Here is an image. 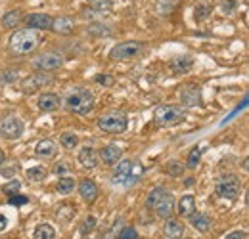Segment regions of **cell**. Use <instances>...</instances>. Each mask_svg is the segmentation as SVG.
<instances>
[{
    "label": "cell",
    "mask_w": 249,
    "mask_h": 239,
    "mask_svg": "<svg viewBox=\"0 0 249 239\" xmlns=\"http://www.w3.org/2000/svg\"><path fill=\"white\" fill-rule=\"evenodd\" d=\"M8 203H10V205H14V207H19V205L23 207L25 203H29V197H27V195H23V193H16V195H12V197L8 199Z\"/></svg>",
    "instance_id": "8d00e7d4"
},
{
    "label": "cell",
    "mask_w": 249,
    "mask_h": 239,
    "mask_svg": "<svg viewBox=\"0 0 249 239\" xmlns=\"http://www.w3.org/2000/svg\"><path fill=\"white\" fill-rule=\"evenodd\" d=\"M117 239H140V238H138V234H136V230L132 226H126V228L121 230V234H119Z\"/></svg>",
    "instance_id": "74e56055"
},
{
    "label": "cell",
    "mask_w": 249,
    "mask_h": 239,
    "mask_svg": "<svg viewBox=\"0 0 249 239\" xmlns=\"http://www.w3.org/2000/svg\"><path fill=\"white\" fill-rule=\"evenodd\" d=\"M224 239H248V234L242 230H236V232H230Z\"/></svg>",
    "instance_id": "b9f144b4"
},
{
    "label": "cell",
    "mask_w": 249,
    "mask_h": 239,
    "mask_svg": "<svg viewBox=\"0 0 249 239\" xmlns=\"http://www.w3.org/2000/svg\"><path fill=\"white\" fill-rule=\"evenodd\" d=\"M92 6L94 12H107L113 6V0H87Z\"/></svg>",
    "instance_id": "4dcf8cb0"
},
{
    "label": "cell",
    "mask_w": 249,
    "mask_h": 239,
    "mask_svg": "<svg viewBox=\"0 0 249 239\" xmlns=\"http://www.w3.org/2000/svg\"><path fill=\"white\" fill-rule=\"evenodd\" d=\"M62 65L63 56L58 52H46V54H40L38 58L33 60V67L38 73H52V71H58Z\"/></svg>",
    "instance_id": "ba28073f"
},
{
    "label": "cell",
    "mask_w": 249,
    "mask_h": 239,
    "mask_svg": "<svg viewBox=\"0 0 249 239\" xmlns=\"http://www.w3.org/2000/svg\"><path fill=\"white\" fill-rule=\"evenodd\" d=\"M94 228H96V218L94 216H87L85 222H83V226H81V234L83 236H89Z\"/></svg>",
    "instance_id": "e575fe53"
},
{
    "label": "cell",
    "mask_w": 249,
    "mask_h": 239,
    "mask_svg": "<svg viewBox=\"0 0 249 239\" xmlns=\"http://www.w3.org/2000/svg\"><path fill=\"white\" fill-rule=\"evenodd\" d=\"M75 29V21L71 19V17H56L54 19V25H52V31L54 33H58V34H69V33H73Z\"/></svg>",
    "instance_id": "7402d4cb"
},
{
    "label": "cell",
    "mask_w": 249,
    "mask_h": 239,
    "mask_svg": "<svg viewBox=\"0 0 249 239\" xmlns=\"http://www.w3.org/2000/svg\"><path fill=\"white\" fill-rule=\"evenodd\" d=\"M190 224H192L197 232L205 234V232H209V230H211L213 220H211V216H207V214H203V212H194V214L190 216Z\"/></svg>",
    "instance_id": "d6986e66"
},
{
    "label": "cell",
    "mask_w": 249,
    "mask_h": 239,
    "mask_svg": "<svg viewBox=\"0 0 249 239\" xmlns=\"http://www.w3.org/2000/svg\"><path fill=\"white\" fill-rule=\"evenodd\" d=\"M163 234L169 239H178L182 234H184V224L175 220V218H169L167 224L163 226Z\"/></svg>",
    "instance_id": "ffe728a7"
},
{
    "label": "cell",
    "mask_w": 249,
    "mask_h": 239,
    "mask_svg": "<svg viewBox=\"0 0 249 239\" xmlns=\"http://www.w3.org/2000/svg\"><path fill=\"white\" fill-rule=\"evenodd\" d=\"M215 191H217L218 197L234 201V199H238V197H240L242 184H240V180L236 178L234 174H224V176H220V178H218L217 186H215Z\"/></svg>",
    "instance_id": "277c9868"
},
{
    "label": "cell",
    "mask_w": 249,
    "mask_h": 239,
    "mask_svg": "<svg viewBox=\"0 0 249 239\" xmlns=\"http://www.w3.org/2000/svg\"><path fill=\"white\" fill-rule=\"evenodd\" d=\"M94 107V94L87 88L71 90L65 98V109L77 115H87Z\"/></svg>",
    "instance_id": "7a4b0ae2"
},
{
    "label": "cell",
    "mask_w": 249,
    "mask_h": 239,
    "mask_svg": "<svg viewBox=\"0 0 249 239\" xmlns=\"http://www.w3.org/2000/svg\"><path fill=\"white\" fill-rule=\"evenodd\" d=\"M177 4H178V0H157L156 2L157 14L169 16V14H173V10L177 8Z\"/></svg>",
    "instance_id": "83f0119b"
},
{
    "label": "cell",
    "mask_w": 249,
    "mask_h": 239,
    "mask_svg": "<svg viewBox=\"0 0 249 239\" xmlns=\"http://www.w3.org/2000/svg\"><path fill=\"white\" fill-rule=\"evenodd\" d=\"M35 153L40 159H54L58 155V144L54 140H40L35 146Z\"/></svg>",
    "instance_id": "5bb4252c"
},
{
    "label": "cell",
    "mask_w": 249,
    "mask_h": 239,
    "mask_svg": "<svg viewBox=\"0 0 249 239\" xmlns=\"http://www.w3.org/2000/svg\"><path fill=\"white\" fill-rule=\"evenodd\" d=\"M209 14H211V8H209L207 4L196 6V19H197V21H203L205 17H209Z\"/></svg>",
    "instance_id": "d590c367"
},
{
    "label": "cell",
    "mask_w": 249,
    "mask_h": 239,
    "mask_svg": "<svg viewBox=\"0 0 249 239\" xmlns=\"http://www.w3.org/2000/svg\"><path fill=\"white\" fill-rule=\"evenodd\" d=\"M19 188H21L19 180H12V182H8L6 186H2V191H4V193H8V195L12 197V195L19 193Z\"/></svg>",
    "instance_id": "836d02e7"
},
{
    "label": "cell",
    "mask_w": 249,
    "mask_h": 239,
    "mask_svg": "<svg viewBox=\"0 0 249 239\" xmlns=\"http://www.w3.org/2000/svg\"><path fill=\"white\" fill-rule=\"evenodd\" d=\"M98 155H100V159H102L106 165H115V163H119L121 157H123V148H119V146H115V144H109V146H106L104 150L100 151Z\"/></svg>",
    "instance_id": "2e32d148"
},
{
    "label": "cell",
    "mask_w": 249,
    "mask_h": 239,
    "mask_svg": "<svg viewBox=\"0 0 249 239\" xmlns=\"http://www.w3.org/2000/svg\"><path fill=\"white\" fill-rule=\"evenodd\" d=\"M27 178L33 180V182H40V180L46 178V169L44 167H31L27 171Z\"/></svg>",
    "instance_id": "1f68e13d"
},
{
    "label": "cell",
    "mask_w": 249,
    "mask_h": 239,
    "mask_svg": "<svg viewBox=\"0 0 249 239\" xmlns=\"http://www.w3.org/2000/svg\"><path fill=\"white\" fill-rule=\"evenodd\" d=\"M167 193H169V191H167L165 188H154V189L148 193V197H146V207H148V209H154Z\"/></svg>",
    "instance_id": "d4e9b609"
},
{
    "label": "cell",
    "mask_w": 249,
    "mask_h": 239,
    "mask_svg": "<svg viewBox=\"0 0 249 239\" xmlns=\"http://www.w3.org/2000/svg\"><path fill=\"white\" fill-rule=\"evenodd\" d=\"M21 19H23V16H21L19 10H10V12L4 14V17H2V25H4L6 29H16V27L21 23Z\"/></svg>",
    "instance_id": "cb8c5ba5"
},
{
    "label": "cell",
    "mask_w": 249,
    "mask_h": 239,
    "mask_svg": "<svg viewBox=\"0 0 249 239\" xmlns=\"http://www.w3.org/2000/svg\"><path fill=\"white\" fill-rule=\"evenodd\" d=\"M50 83H52V77L48 73H33L27 79L21 81V86L19 88H21L23 94H35L38 88L48 86Z\"/></svg>",
    "instance_id": "9c48e42d"
},
{
    "label": "cell",
    "mask_w": 249,
    "mask_h": 239,
    "mask_svg": "<svg viewBox=\"0 0 249 239\" xmlns=\"http://www.w3.org/2000/svg\"><path fill=\"white\" fill-rule=\"evenodd\" d=\"M94 81L100 83V85H104V86H113V83H115V79L109 77V75H96Z\"/></svg>",
    "instance_id": "f35d334b"
},
{
    "label": "cell",
    "mask_w": 249,
    "mask_h": 239,
    "mask_svg": "<svg viewBox=\"0 0 249 239\" xmlns=\"http://www.w3.org/2000/svg\"><path fill=\"white\" fill-rule=\"evenodd\" d=\"M154 209H156V214L159 216V218L169 220V218L173 216V212H175V197H173L171 193H167Z\"/></svg>",
    "instance_id": "9a60e30c"
},
{
    "label": "cell",
    "mask_w": 249,
    "mask_h": 239,
    "mask_svg": "<svg viewBox=\"0 0 249 239\" xmlns=\"http://www.w3.org/2000/svg\"><path fill=\"white\" fill-rule=\"evenodd\" d=\"M184 172V165L180 161H169L167 163V174L171 176H180Z\"/></svg>",
    "instance_id": "d6a6232c"
},
{
    "label": "cell",
    "mask_w": 249,
    "mask_h": 239,
    "mask_svg": "<svg viewBox=\"0 0 249 239\" xmlns=\"http://www.w3.org/2000/svg\"><path fill=\"white\" fill-rule=\"evenodd\" d=\"M242 169H244L246 172H249V155L244 159V161H242Z\"/></svg>",
    "instance_id": "ee69618b"
},
{
    "label": "cell",
    "mask_w": 249,
    "mask_h": 239,
    "mask_svg": "<svg viewBox=\"0 0 249 239\" xmlns=\"http://www.w3.org/2000/svg\"><path fill=\"white\" fill-rule=\"evenodd\" d=\"M98 159H100L98 151L94 150V148H90V146H87V148H83V150L79 151V163L85 169H96Z\"/></svg>",
    "instance_id": "ac0fdd59"
},
{
    "label": "cell",
    "mask_w": 249,
    "mask_h": 239,
    "mask_svg": "<svg viewBox=\"0 0 249 239\" xmlns=\"http://www.w3.org/2000/svg\"><path fill=\"white\" fill-rule=\"evenodd\" d=\"M16 79H18V73L12 71V69H10V71H4V73L0 75V83H14Z\"/></svg>",
    "instance_id": "ab89813d"
},
{
    "label": "cell",
    "mask_w": 249,
    "mask_h": 239,
    "mask_svg": "<svg viewBox=\"0 0 249 239\" xmlns=\"http://www.w3.org/2000/svg\"><path fill=\"white\" fill-rule=\"evenodd\" d=\"M6 224H8V218H6L4 214H0V232L6 230Z\"/></svg>",
    "instance_id": "7bdbcfd3"
},
{
    "label": "cell",
    "mask_w": 249,
    "mask_h": 239,
    "mask_svg": "<svg viewBox=\"0 0 249 239\" xmlns=\"http://www.w3.org/2000/svg\"><path fill=\"white\" fill-rule=\"evenodd\" d=\"M56 189H58V193H62V195H69V193L75 189V178H71L69 174H67V176H62V178L58 180V184H56Z\"/></svg>",
    "instance_id": "484cf974"
},
{
    "label": "cell",
    "mask_w": 249,
    "mask_h": 239,
    "mask_svg": "<svg viewBox=\"0 0 249 239\" xmlns=\"http://www.w3.org/2000/svg\"><path fill=\"white\" fill-rule=\"evenodd\" d=\"M4 163H6V155H4V151L0 150V167H2Z\"/></svg>",
    "instance_id": "bcb514c9"
},
{
    "label": "cell",
    "mask_w": 249,
    "mask_h": 239,
    "mask_svg": "<svg viewBox=\"0 0 249 239\" xmlns=\"http://www.w3.org/2000/svg\"><path fill=\"white\" fill-rule=\"evenodd\" d=\"M27 27L35 31H50L54 25V17L48 14H31L27 16Z\"/></svg>",
    "instance_id": "7c38bea8"
},
{
    "label": "cell",
    "mask_w": 249,
    "mask_h": 239,
    "mask_svg": "<svg viewBox=\"0 0 249 239\" xmlns=\"http://www.w3.org/2000/svg\"><path fill=\"white\" fill-rule=\"evenodd\" d=\"M144 50V44L138 42V40H126V42H119L115 44L111 50H109V58L111 60H132V58H138Z\"/></svg>",
    "instance_id": "5b68a950"
},
{
    "label": "cell",
    "mask_w": 249,
    "mask_h": 239,
    "mask_svg": "<svg viewBox=\"0 0 249 239\" xmlns=\"http://www.w3.org/2000/svg\"><path fill=\"white\" fill-rule=\"evenodd\" d=\"M33 239H56V230H54L50 224H40V226L35 230Z\"/></svg>",
    "instance_id": "4316f807"
},
{
    "label": "cell",
    "mask_w": 249,
    "mask_h": 239,
    "mask_svg": "<svg viewBox=\"0 0 249 239\" xmlns=\"http://www.w3.org/2000/svg\"><path fill=\"white\" fill-rule=\"evenodd\" d=\"M186 117L184 109L178 105H159L154 111V120L157 126H175L180 124Z\"/></svg>",
    "instance_id": "3957f363"
},
{
    "label": "cell",
    "mask_w": 249,
    "mask_h": 239,
    "mask_svg": "<svg viewBox=\"0 0 249 239\" xmlns=\"http://www.w3.org/2000/svg\"><path fill=\"white\" fill-rule=\"evenodd\" d=\"M36 105H38V109H40V111L52 113V111H58V109H60L62 100H60V96H58V94H54V92H44V94H40V96H38Z\"/></svg>",
    "instance_id": "8fae6325"
},
{
    "label": "cell",
    "mask_w": 249,
    "mask_h": 239,
    "mask_svg": "<svg viewBox=\"0 0 249 239\" xmlns=\"http://www.w3.org/2000/svg\"><path fill=\"white\" fill-rule=\"evenodd\" d=\"M132 165H134V161H130V159L119 161L115 171H113V178H111L113 184H123V186L134 184V180H132Z\"/></svg>",
    "instance_id": "30bf717a"
},
{
    "label": "cell",
    "mask_w": 249,
    "mask_h": 239,
    "mask_svg": "<svg viewBox=\"0 0 249 239\" xmlns=\"http://www.w3.org/2000/svg\"><path fill=\"white\" fill-rule=\"evenodd\" d=\"M126 126H128V120L123 113H107L98 119V128L107 134H121L126 130Z\"/></svg>",
    "instance_id": "52a82bcc"
},
{
    "label": "cell",
    "mask_w": 249,
    "mask_h": 239,
    "mask_svg": "<svg viewBox=\"0 0 249 239\" xmlns=\"http://www.w3.org/2000/svg\"><path fill=\"white\" fill-rule=\"evenodd\" d=\"M192 65H194V60L190 56H177L175 60L171 61V69L175 73H182V75L192 69Z\"/></svg>",
    "instance_id": "603a6c76"
},
{
    "label": "cell",
    "mask_w": 249,
    "mask_h": 239,
    "mask_svg": "<svg viewBox=\"0 0 249 239\" xmlns=\"http://www.w3.org/2000/svg\"><path fill=\"white\" fill-rule=\"evenodd\" d=\"M246 205L249 207V188H248V191H246Z\"/></svg>",
    "instance_id": "7dc6e473"
},
{
    "label": "cell",
    "mask_w": 249,
    "mask_h": 239,
    "mask_svg": "<svg viewBox=\"0 0 249 239\" xmlns=\"http://www.w3.org/2000/svg\"><path fill=\"white\" fill-rule=\"evenodd\" d=\"M42 42L40 31L35 29H19L10 36V50L16 56H27L38 48V44Z\"/></svg>",
    "instance_id": "6da1fadb"
},
{
    "label": "cell",
    "mask_w": 249,
    "mask_h": 239,
    "mask_svg": "<svg viewBox=\"0 0 249 239\" xmlns=\"http://www.w3.org/2000/svg\"><path fill=\"white\" fill-rule=\"evenodd\" d=\"M180 102L186 107H196L201 103V90L197 88L196 85H186L184 88L180 90Z\"/></svg>",
    "instance_id": "4fadbf2b"
},
{
    "label": "cell",
    "mask_w": 249,
    "mask_h": 239,
    "mask_svg": "<svg viewBox=\"0 0 249 239\" xmlns=\"http://www.w3.org/2000/svg\"><path fill=\"white\" fill-rule=\"evenodd\" d=\"M60 144H62L65 150H73L79 144V136L75 132H63L62 136H60Z\"/></svg>",
    "instance_id": "f1b7e54d"
},
{
    "label": "cell",
    "mask_w": 249,
    "mask_h": 239,
    "mask_svg": "<svg viewBox=\"0 0 249 239\" xmlns=\"http://www.w3.org/2000/svg\"><path fill=\"white\" fill-rule=\"evenodd\" d=\"M79 193H81V197H83L87 203H94V201L98 199L100 189H98L96 182H92V180H83V182L79 184Z\"/></svg>",
    "instance_id": "e0dca14e"
},
{
    "label": "cell",
    "mask_w": 249,
    "mask_h": 239,
    "mask_svg": "<svg viewBox=\"0 0 249 239\" xmlns=\"http://www.w3.org/2000/svg\"><path fill=\"white\" fill-rule=\"evenodd\" d=\"M65 171H67L65 165H58V167H56V172H58V174H60V172H65Z\"/></svg>",
    "instance_id": "f6af8a7d"
},
{
    "label": "cell",
    "mask_w": 249,
    "mask_h": 239,
    "mask_svg": "<svg viewBox=\"0 0 249 239\" xmlns=\"http://www.w3.org/2000/svg\"><path fill=\"white\" fill-rule=\"evenodd\" d=\"M25 132L23 120L16 115H6L0 119V136L4 140H19Z\"/></svg>",
    "instance_id": "8992f818"
},
{
    "label": "cell",
    "mask_w": 249,
    "mask_h": 239,
    "mask_svg": "<svg viewBox=\"0 0 249 239\" xmlns=\"http://www.w3.org/2000/svg\"><path fill=\"white\" fill-rule=\"evenodd\" d=\"M220 8H222V12H224V14H232V12H234V8H236V2H234V0H222Z\"/></svg>",
    "instance_id": "60d3db41"
},
{
    "label": "cell",
    "mask_w": 249,
    "mask_h": 239,
    "mask_svg": "<svg viewBox=\"0 0 249 239\" xmlns=\"http://www.w3.org/2000/svg\"><path fill=\"white\" fill-rule=\"evenodd\" d=\"M201 153H203V150H201V148H194V150L190 151V155H188V161H186L188 169H197V165H199V159H201Z\"/></svg>",
    "instance_id": "f546056e"
},
{
    "label": "cell",
    "mask_w": 249,
    "mask_h": 239,
    "mask_svg": "<svg viewBox=\"0 0 249 239\" xmlns=\"http://www.w3.org/2000/svg\"><path fill=\"white\" fill-rule=\"evenodd\" d=\"M178 214L182 218H190L196 212V197L194 195H182L178 201Z\"/></svg>",
    "instance_id": "44dd1931"
}]
</instances>
